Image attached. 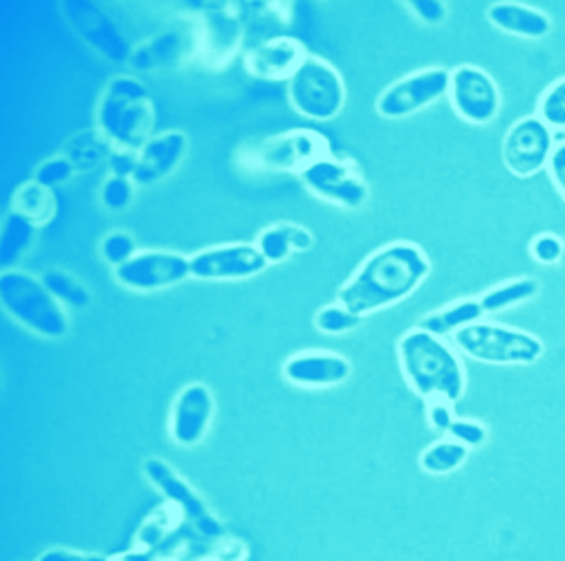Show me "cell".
Returning a JSON list of instances; mask_svg holds the SVG:
<instances>
[{
    "label": "cell",
    "instance_id": "obj_1",
    "mask_svg": "<svg viewBox=\"0 0 565 561\" xmlns=\"http://www.w3.org/2000/svg\"><path fill=\"white\" fill-rule=\"evenodd\" d=\"M431 272V263L411 243H391L373 252L339 288L337 301L360 317L408 299Z\"/></svg>",
    "mask_w": 565,
    "mask_h": 561
},
{
    "label": "cell",
    "instance_id": "obj_2",
    "mask_svg": "<svg viewBox=\"0 0 565 561\" xmlns=\"http://www.w3.org/2000/svg\"><path fill=\"white\" fill-rule=\"evenodd\" d=\"M397 360L411 391L419 398H445L451 404L465 395L467 373L456 350L422 328L402 335L397 343Z\"/></svg>",
    "mask_w": 565,
    "mask_h": 561
},
{
    "label": "cell",
    "instance_id": "obj_3",
    "mask_svg": "<svg viewBox=\"0 0 565 561\" xmlns=\"http://www.w3.org/2000/svg\"><path fill=\"white\" fill-rule=\"evenodd\" d=\"M97 128L119 151H141L156 128L149 88L135 77L113 80L97 104Z\"/></svg>",
    "mask_w": 565,
    "mask_h": 561
},
{
    "label": "cell",
    "instance_id": "obj_4",
    "mask_svg": "<svg viewBox=\"0 0 565 561\" xmlns=\"http://www.w3.org/2000/svg\"><path fill=\"white\" fill-rule=\"evenodd\" d=\"M0 304L17 324L39 337L61 339L67 335L70 321L63 306L52 297L43 280L30 272L8 269L0 276Z\"/></svg>",
    "mask_w": 565,
    "mask_h": 561
},
{
    "label": "cell",
    "instance_id": "obj_5",
    "mask_svg": "<svg viewBox=\"0 0 565 561\" xmlns=\"http://www.w3.org/2000/svg\"><path fill=\"white\" fill-rule=\"evenodd\" d=\"M454 346L469 360L491 367H532L545 356V346L536 335L491 321L458 330Z\"/></svg>",
    "mask_w": 565,
    "mask_h": 561
},
{
    "label": "cell",
    "instance_id": "obj_6",
    "mask_svg": "<svg viewBox=\"0 0 565 561\" xmlns=\"http://www.w3.org/2000/svg\"><path fill=\"white\" fill-rule=\"evenodd\" d=\"M288 97L299 115L328 121L343 110L345 86L341 75L328 61L306 56L295 77L288 82Z\"/></svg>",
    "mask_w": 565,
    "mask_h": 561
},
{
    "label": "cell",
    "instance_id": "obj_7",
    "mask_svg": "<svg viewBox=\"0 0 565 561\" xmlns=\"http://www.w3.org/2000/svg\"><path fill=\"white\" fill-rule=\"evenodd\" d=\"M145 476L149 483L158 489V493L180 510V515L206 539H223L225 537V526L223 521L211 512L206 501L195 493V487L178 474L173 465H169L162 458H147L145 465Z\"/></svg>",
    "mask_w": 565,
    "mask_h": 561
},
{
    "label": "cell",
    "instance_id": "obj_8",
    "mask_svg": "<svg viewBox=\"0 0 565 561\" xmlns=\"http://www.w3.org/2000/svg\"><path fill=\"white\" fill-rule=\"evenodd\" d=\"M451 73L445 67H427L413 73L391 88H386L377 99V113L386 119H404L436 104L440 97L449 95Z\"/></svg>",
    "mask_w": 565,
    "mask_h": 561
},
{
    "label": "cell",
    "instance_id": "obj_9",
    "mask_svg": "<svg viewBox=\"0 0 565 561\" xmlns=\"http://www.w3.org/2000/svg\"><path fill=\"white\" fill-rule=\"evenodd\" d=\"M189 276H191V258L178 252H162V250L137 252L128 263L115 269L117 284L137 293L167 290V288L180 286Z\"/></svg>",
    "mask_w": 565,
    "mask_h": 561
},
{
    "label": "cell",
    "instance_id": "obj_10",
    "mask_svg": "<svg viewBox=\"0 0 565 561\" xmlns=\"http://www.w3.org/2000/svg\"><path fill=\"white\" fill-rule=\"evenodd\" d=\"M554 149L552 128L541 117H523L503 139V162L516 178H532L547 169Z\"/></svg>",
    "mask_w": 565,
    "mask_h": 561
},
{
    "label": "cell",
    "instance_id": "obj_11",
    "mask_svg": "<svg viewBox=\"0 0 565 561\" xmlns=\"http://www.w3.org/2000/svg\"><path fill=\"white\" fill-rule=\"evenodd\" d=\"M301 180L317 198L343 209H362L371 195L366 180L355 167L330 156L312 162L301 173Z\"/></svg>",
    "mask_w": 565,
    "mask_h": 561
},
{
    "label": "cell",
    "instance_id": "obj_12",
    "mask_svg": "<svg viewBox=\"0 0 565 561\" xmlns=\"http://www.w3.org/2000/svg\"><path fill=\"white\" fill-rule=\"evenodd\" d=\"M449 102L460 119L484 126L499 117L501 91L484 70L476 65H460L451 73Z\"/></svg>",
    "mask_w": 565,
    "mask_h": 561
},
{
    "label": "cell",
    "instance_id": "obj_13",
    "mask_svg": "<svg viewBox=\"0 0 565 561\" xmlns=\"http://www.w3.org/2000/svg\"><path fill=\"white\" fill-rule=\"evenodd\" d=\"M328 156V142L308 130H295L265 139L252 154V165L267 171H299V176L317 160Z\"/></svg>",
    "mask_w": 565,
    "mask_h": 561
},
{
    "label": "cell",
    "instance_id": "obj_14",
    "mask_svg": "<svg viewBox=\"0 0 565 561\" xmlns=\"http://www.w3.org/2000/svg\"><path fill=\"white\" fill-rule=\"evenodd\" d=\"M216 402L206 384L193 382L184 387L169 413V436L178 447H195L206 438V432L214 420Z\"/></svg>",
    "mask_w": 565,
    "mask_h": 561
},
{
    "label": "cell",
    "instance_id": "obj_15",
    "mask_svg": "<svg viewBox=\"0 0 565 561\" xmlns=\"http://www.w3.org/2000/svg\"><path fill=\"white\" fill-rule=\"evenodd\" d=\"M267 265L256 245H218L191 256V276L200 280H243L260 274Z\"/></svg>",
    "mask_w": 565,
    "mask_h": 561
},
{
    "label": "cell",
    "instance_id": "obj_16",
    "mask_svg": "<svg viewBox=\"0 0 565 561\" xmlns=\"http://www.w3.org/2000/svg\"><path fill=\"white\" fill-rule=\"evenodd\" d=\"M63 10L70 23H73V28L93 50L113 63L130 61L132 54L128 41L99 6L86 3V0H70V3H63Z\"/></svg>",
    "mask_w": 565,
    "mask_h": 561
},
{
    "label": "cell",
    "instance_id": "obj_17",
    "mask_svg": "<svg viewBox=\"0 0 565 561\" xmlns=\"http://www.w3.org/2000/svg\"><path fill=\"white\" fill-rule=\"evenodd\" d=\"M352 373V364L330 350H301L282 364V378L303 389H332L343 384Z\"/></svg>",
    "mask_w": 565,
    "mask_h": 561
},
{
    "label": "cell",
    "instance_id": "obj_18",
    "mask_svg": "<svg viewBox=\"0 0 565 561\" xmlns=\"http://www.w3.org/2000/svg\"><path fill=\"white\" fill-rule=\"evenodd\" d=\"M306 52L299 41L295 39H274L265 41L258 47H254L247 59L245 67L252 77L267 80V82H280L292 80L301 63L306 61Z\"/></svg>",
    "mask_w": 565,
    "mask_h": 561
},
{
    "label": "cell",
    "instance_id": "obj_19",
    "mask_svg": "<svg viewBox=\"0 0 565 561\" xmlns=\"http://www.w3.org/2000/svg\"><path fill=\"white\" fill-rule=\"evenodd\" d=\"M186 135L180 130H169L151 137L139 151V167L132 178L135 184H156L169 178L186 156Z\"/></svg>",
    "mask_w": 565,
    "mask_h": 561
},
{
    "label": "cell",
    "instance_id": "obj_20",
    "mask_svg": "<svg viewBox=\"0 0 565 561\" xmlns=\"http://www.w3.org/2000/svg\"><path fill=\"white\" fill-rule=\"evenodd\" d=\"M487 19L501 32L512 36H523V39H543L552 30V21L547 14L519 3L491 6L487 10Z\"/></svg>",
    "mask_w": 565,
    "mask_h": 561
},
{
    "label": "cell",
    "instance_id": "obj_21",
    "mask_svg": "<svg viewBox=\"0 0 565 561\" xmlns=\"http://www.w3.org/2000/svg\"><path fill=\"white\" fill-rule=\"evenodd\" d=\"M315 245V236L295 223H280L263 230L258 234L256 247L265 256L267 263H282L297 252H308Z\"/></svg>",
    "mask_w": 565,
    "mask_h": 561
},
{
    "label": "cell",
    "instance_id": "obj_22",
    "mask_svg": "<svg viewBox=\"0 0 565 561\" xmlns=\"http://www.w3.org/2000/svg\"><path fill=\"white\" fill-rule=\"evenodd\" d=\"M484 315L487 313L480 306V299H462V301H456L451 306H445V308L427 315L417 324V328L427 330L436 337H445V335L454 337L458 330L482 321Z\"/></svg>",
    "mask_w": 565,
    "mask_h": 561
},
{
    "label": "cell",
    "instance_id": "obj_23",
    "mask_svg": "<svg viewBox=\"0 0 565 561\" xmlns=\"http://www.w3.org/2000/svg\"><path fill=\"white\" fill-rule=\"evenodd\" d=\"M541 290V284L536 278H514V280H505V284L497 286L487 290L482 297H480V306L484 308L487 315H493V313H503V310H510L514 306H521L530 299H534Z\"/></svg>",
    "mask_w": 565,
    "mask_h": 561
},
{
    "label": "cell",
    "instance_id": "obj_24",
    "mask_svg": "<svg viewBox=\"0 0 565 561\" xmlns=\"http://www.w3.org/2000/svg\"><path fill=\"white\" fill-rule=\"evenodd\" d=\"M34 232L36 225L12 209L6 216L3 239H0V263H3V267H10L32 245Z\"/></svg>",
    "mask_w": 565,
    "mask_h": 561
},
{
    "label": "cell",
    "instance_id": "obj_25",
    "mask_svg": "<svg viewBox=\"0 0 565 561\" xmlns=\"http://www.w3.org/2000/svg\"><path fill=\"white\" fill-rule=\"evenodd\" d=\"M469 458V449L460 445L458 441H438L429 445L419 456V467L422 472H427L431 476H447L456 469H460Z\"/></svg>",
    "mask_w": 565,
    "mask_h": 561
},
{
    "label": "cell",
    "instance_id": "obj_26",
    "mask_svg": "<svg viewBox=\"0 0 565 561\" xmlns=\"http://www.w3.org/2000/svg\"><path fill=\"white\" fill-rule=\"evenodd\" d=\"M41 280L45 284V288L52 293V297L61 304V306H70V308H86L90 304V293L88 288L77 280L75 276H70L63 269H47Z\"/></svg>",
    "mask_w": 565,
    "mask_h": 561
},
{
    "label": "cell",
    "instance_id": "obj_27",
    "mask_svg": "<svg viewBox=\"0 0 565 561\" xmlns=\"http://www.w3.org/2000/svg\"><path fill=\"white\" fill-rule=\"evenodd\" d=\"M52 209H54V204H52L50 189H45L36 182H30L28 187H23L17 193V209H14V212L23 214L34 225L45 223L52 216Z\"/></svg>",
    "mask_w": 565,
    "mask_h": 561
},
{
    "label": "cell",
    "instance_id": "obj_28",
    "mask_svg": "<svg viewBox=\"0 0 565 561\" xmlns=\"http://www.w3.org/2000/svg\"><path fill=\"white\" fill-rule=\"evenodd\" d=\"M180 50V36L175 32H164L162 36L153 39L149 45L139 47L132 56H130V63L139 70H149V67H156L169 59H173Z\"/></svg>",
    "mask_w": 565,
    "mask_h": 561
},
{
    "label": "cell",
    "instance_id": "obj_29",
    "mask_svg": "<svg viewBox=\"0 0 565 561\" xmlns=\"http://www.w3.org/2000/svg\"><path fill=\"white\" fill-rule=\"evenodd\" d=\"M364 321V317L355 315L352 310H348L345 306H341L339 301L337 304H330V306H323L317 317H315V326L317 330H321L323 335H345L350 330L360 328Z\"/></svg>",
    "mask_w": 565,
    "mask_h": 561
},
{
    "label": "cell",
    "instance_id": "obj_30",
    "mask_svg": "<svg viewBox=\"0 0 565 561\" xmlns=\"http://www.w3.org/2000/svg\"><path fill=\"white\" fill-rule=\"evenodd\" d=\"M539 117L552 130H565V77L554 82L539 102Z\"/></svg>",
    "mask_w": 565,
    "mask_h": 561
},
{
    "label": "cell",
    "instance_id": "obj_31",
    "mask_svg": "<svg viewBox=\"0 0 565 561\" xmlns=\"http://www.w3.org/2000/svg\"><path fill=\"white\" fill-rule=\"evenodd\" d=\"M137 254V243L128 232H110L102 241V256L115 269L128 263Z\"/></svg>",
    "mask_w": 565,
    "mask_h": 561
},
{
    "label": "cell",
    "instance_id": "obj_32",
    "mask_svg": "<svg viewBox=\"0 0 565 561\" xmlns=\"http://www.w3.org/2000/svg\"><path fill=\"white\" fill-rule=\"evenodd\" d=\"M135 198V182L110 176L102 187V202L110 212H121Z\"/></svg>",
    "mask_w": 565,
    "mask_h": 561
},
{
    "label": "cell",
    "instance_id": "obj_33",
    "mask_svg": "<svg viewBox=\"0 0 565 561\" xmlns=\"http://www.w3.org/2000/svg\"><path fill=\"white\" fill-rule=\"evenodd\" d=\"M73 173H75V167L67 158H52V160H45L36 169L34 182L45 187V189H52V187H58V184L67 182L70 178H73Z\"/></svg>",
    "mask_w": 565,
    "mask_h": 561
},
{
    "label": "cell",
    "instance_id": "obj_34",
    "mask_svg": "<svg viewBox=\"0 0 565 561\" xmlns=\"http://www.w3.org/2000/svg\"><path fill=\"white\" fill-rule=\"evenodd\" d=\"M449 436L454 441H458L460 445H465L467 449L473 447H482L489 438V432L478 420H467V417H456V423L449 430Z\"/></svg>",
    "mask_w": 565,
    "mask_h": 561
},
{
    "label": "cell",
    "instance_id": "obj_35",
    "mask_svg": "<svg viewBox=\"0 0 565 561\" xmlns=\"http://www.w3.org/2000/svg\"><path fill=\"white\" fill-rule=\"evenodd\" d=\"M530 252H532V258L541 265H556L561 258H563V252H565V245L558 236L554 234H541L532 241L530 245Z\"/></svg>",
    "mask_w": 565,
    "mask_h": 561
},
{
    "label": "cell",
    "instance_id": "obj_36",
    "mask_svg": "<svg viewBox=\"0 0 565 561\" xmlns=\"http://www.w3.org/2000/svg\"><path fill=\"white\" fill-rule=\"evenodd\" d=\"M427 423L438 434H449L451 425L456 423L454 404L445 398H431L427 400Z\"/></svg>",
    "mask_w": 565,
    "mask_h": 561
},
{
    "label": "cell",
    "instance_id": "obj_37",
    "mask_svg": "<svg viewBox=\"0 0 565 561\" xmlns=\"http://www.w3.org/2000/svg\"><path fill=\"white\" fill-rule=\"evenodd\" d=\"M411 12L427 25H440L447 19V6L440 0H411Z\"/></svg>",
    "mask_w": 565,
    "mask_h": 561
},
{
    "label": "cell",
    "instance_id": "obj_38",
    "mask_svg": "<svg viewBox=\"0 0 565 561\" xmlns=\"http://www.w3.org/2000/svg\"><path fill=\"white\" fill-rule=\"evenodd\" d=\"M139 167V154L137 151H115L110 156V169L115 178L132 180Z\"/></svg>",
    "mask_w": 565,
    "mask_h": 561
},
{
    "label": "cell",
    "instance_id": "obj_39",
    "mask_svg": "<svg viewBox=\"0 0 565 561\" xmlns=\"http://www.w3.org/2000/svg\"><path fill=\"white\" fill-rule=\"evenodd\" d=\"M547 171H550V178H552L554 187L565 198V142L554 149V156L547 165Z\"/></svg>",
    "mask_w": 565,
    "mask_h": 561
}]
</instances>
